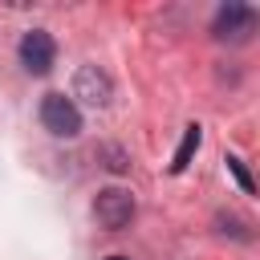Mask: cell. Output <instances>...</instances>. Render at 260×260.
<instances>
[{
	"instance_id": "1",
	"label": "cell",
	"mask_w": 260,
	"mask_h": 260,
	"mask_svg": "<svg viewBox=\"0 0 260 260\" xmlns=\"http://www.w3.org/2000/svg\"><path fill=\"white\" fill-rule=\"evenodd\" d=\"M41 126L53 138H77L81 134V110L65 93H45L41 98Z\"/></svg>"
},
{
	"instance_id": "2",
	"label": "cell",
	"mask_w": 260,
	"mask_h": 260,
	"mask_svg": "<svg viewBox=\"0 0 260 260\" xmlns=\"http://www.w3.org/2000/svg\"><path fill=\"white\" fill-rule=\"evenodd\" d=\"M93 215H98V223H102L106 232H122V228H130V219H134V195H130L126 187H106V191H98V199H93Z\"/></svg>"
},
{
	"instance_id": "3",
	"label": "cell",
	"mask_w": 260,
	"mask_h": 260,
	"mask_svg": "<svg viewBox=\"0 0 260 260\" xmlns=\"http://www.w3.org/2000/svg\"><path fill=\"white\" fill-rule=\"evenodd\" d=\"M16 57H20V65H24L32 77H41V73H49V69H53V61H57V41H53L45 28H32V32H24V37H20Z\"/></svg>"
},
{
	"instance_id": "4",
	"label": "cell",
	"mask_w": 260,
	"mask_h": 260,
	"mask_svg": "<svg viewBox=\"0 0 260 260\" xmlns=\"http://www.w3.org/2000/svg\"><path fill=\"white\" fill-rule=\"evenodd\" d=\"M252 28H256V8H248V4H223L219 12H215V20H211V32H215V41H248L252 37Z\"/></svg>"
},
{
	"instance_id": "5",
	"label": "cell",
	"mask_w": 260,
	"mask_h": 260,
	"mask_svg": "<svg viewBox=\"0 0 260 260\" xmlns=\"http://www.w3.org/2000/svg\"><path fill=\"white\" fill-rule=\"evenodd\" d=\"M73 98H81L85 106L102 110V106L114 98V85H110V77H106L98 65H81L77 77H73Z\"/></svg>"
},
{
	"instance_id": "6",
	"label": "cell",
	"mask_w": 260,
	"mask_h": 260,
	"mask_svg": "<svg viewBox=\"0 0 260 260\" xmlns=\"http://www.w3.org/2000/svg\"><path fill=\"white\" fill-rule=\"evenodd\" d=\"M199 138H203V130H199V122H191V126L183 130V142H179V150H175V158H171V175H183V171H187V162H191V154L199 150Z\"/></svg>"
},
{
	"instance_id": "7",
	"label": "cell",
	"mask_w": 260,
	"mask_h": 260,
	"mask_svg": "<svg viewBox=\"0 0 260 260\" xmlns=\"http://www.w3.org/2000/svg\"><path fill=\"white\" fill-rule=\"evenodd\" d=\"M228 171H232V175H236V183H240V187H244V191H248V195H252V191H256V187H252V175H248V171H244V162H240V158H232V154H228Z\"/></svg>"
},
{
	"instance_id": "8",
	"label": "cell",
	"mask_w": 260,
	"mask_h": 260,
	"mask_svg": "<svg viewBox=\"0 0 260 260\" xmlns=\"http://www.w3.org/2000/svg\"><path fill=\"white\" fill-rule=\"evenodd\" d=\"M106 260H130V256H106Z\"/></svg>"
}]
</instances>
